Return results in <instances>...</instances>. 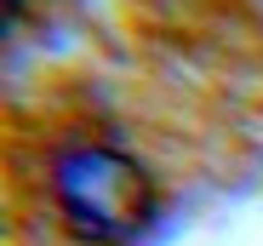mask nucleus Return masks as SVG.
I'll list each match as a JSON object with an SVG mask.
<instances>
[{
    "instance_id": "1",
    "label": "nucleus",
    "mask_w": 263,
    "mask_h": 246,
    "mask_svg": "<svg viewBox=\"0 0 263 246\" xmlns=\"http://www.w3.org/2000/svg\"><path fill=\"white\" fill-rule=\"evenodd\" d=\"M52 206L86 246H132L160 212V189L138 155L115 143H74L52 166Z\"/></svg>"
},
{
    "instance_id": "2",
    "label": "nucleus",
    "mask_w": 263,
    "mask_h": 246,
    "mask_svg": "<svg viewBox=\"0 0 263 246\" xmlns=\"http://www.w3.org/2000/svg\"><path fill=\"white\" fill-rule=\"evenodd\" d=\"M12 17H23V0H12Z\"/></svg>"
}]
</instances>
